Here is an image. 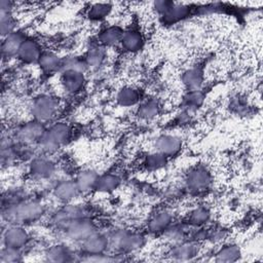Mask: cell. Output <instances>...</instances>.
<instances>
[{
  "mask_svg": "<svg viewBox=\"0 0 263 263\" xmlns=\"http://www.w3.org/2000/svg\"><path fill=\"white\" fill-rule=\"evenodd\" d=\"M181 82L187 91L202 89L204 83L203 70L197 66L186 69L181 75Z\"/></svg>",
  "mask_w": 263,
  "mask_h": 263,
  "instance_id": "20",
  "label": "cell"
},
{
  "mask_svg": "<svg viewBox=\"0 0 263 263\" xmlns=\"http://www.w3.org/2000/svg\"><path fill=\"white\" fill-rule=\"evenodd\" d=\"M173 4L172 1H165V0H159V1H155L153 2V9L155 10V12L161 16Z\"/></svg>",
  "mask_w": 263,
  "mask_h": 263,
  "instance_id": "39",
  "label": "cell"
},
{
  "mask_svg": "<svg viewBox=\"0 0 263 263\" xmlns=\"http://www.w3.org/2000/svg\"><path fill=\"white\" fill-rule=\"evenodd\" d=\"M80 193L74 179H64L58 181L52 188V195L63 203H69Z\"/></svg>",
  "mask_w": 263,
  "mask_h": 263,
  "instance_id": "14",
  "label": "cell"
},
{
  "mask_svg": "<svg viewBox=\"0 0 263 263\" xmlns=\"http://www.w3.org/2000/svg\"><path fill=\"white\" fill-rule=\"evenodd\" d=\"M205 100V96L202 91L200 90H189L187 91L184 97L182 98V107L184 108L185 111L191 113L199 109Z\"/></svg>",
  "mask_w": 263,
  "mask_h": 263,
  "instance_id": "31",
  "label": "cell"
},
{
  "mask_svg": "<svg viewBox=\"0 0 263 263\" xmlns=\"http://www.w3.org/2000/svg\"><path fill=\"white\" fill-rule=\"evenodd\" d=\"M16 29V20L13 12L0 13V32L2 38L14 32Z\"/></svg>",
  "mask_w": 263,
  "mask_h": 263,
  "instance_id": "35",
  "label": "cell"
},
{
  "mask_svg": "<svg viewBox=\"0 0 263 263\" xmlns=\"http://www.w3.org/2000/svg\"><path fill=\"white\" fill-rule=\"evenodd\" d=\"M181 137L173 134H161L157 136L153 142L154 151L168 157L177 155L182 149Z\"/></svg>",
  "mask_w": 263,
  "mask_h": 263,
  "instance_id": "11",
  "label": "cell"
},
{
  "mask_svg": "<svg viewBox=\"0 0 263 263\" xmlns=\"http://www.w3.org/2000/svg\"><path fill=\"white\" fill-rule=\"evenodd\" d=\"M160 112V104L158 100L149 98L142 100L137 106V115L143 120H152Z\"/></svg>",
  "mask_w": 263,
  "mask_h": 263,
  "instance_id": "26",
  "label": "cell"
},
{
  "mask_svg": "<svg viewBox=\"0 0 263 263\" xmlns=\"http://www.w3.org/2000/svg\"><path fill=\"white\" fill-rule=\"evenodd\" d=\"M198 254V246L195 242H179L176 243L168 255L172 256L173 259L179 261H187L193 259Z\"/></svg>",
  "mask_w": 263,
  "mask_h": 263,
  "instance_id": "25",
  "label": "cell"
},
{
  "mask_svg": "<svg viewBox=\"0 0 263 263\" xmlns=\"http://www.w3.org/2000/svg\"><path fill=\"white\" fill-rule=\"evenodd\" d=\"M65 70H74V71H80V72H86L87 66L85 64V61L83 59V55H76V54H67L62 58V64H61V71ZM59 72V73H60Z\"/></svg>",
  "mask_w": 263,
  "mask_h": 263,
  "instance_id": "33",
  "label": "cell"
},
{
  "mask_svg": "<svg viewBox=\"0 0 263 263\" xmlns=\"http://www.w3.org/2000/svg\"><path fill=\"white\" fill-rule=\"evenodd\" d=\"M73 136L72 126L66 121H55L45 130L36 144L44 155H51L66 146Z\"/></svg>",
  "mask_w": 263,
  "mask_h": 263,
  "instance_id": "2",
  "label": "cell"
},
{
  "mask_svg": "<svg viewBox=\"0 0 263 263\" xmlns=\"http://www.w3.org/2000/svg\"><path fill=\"white\" fill-rule=\"evenodd\" d=\"M22 260V250L2 246L0 251V263H15Z\"/></svg>",
  "mask_w": 263,
  "mask_h": 263,
  "instance_id": "36",
  "label": "cell"
},
{
  "mask_svg": "<svg viewBox=\"0 0 263 263\" xmlns=\"http://www.w3.org/2000/svg\"><path fill=\"white\" fill-rule=\"evenodd\" d=\"M59 82L61 88L69 96H75L82 91L86 82L85 72L65 70L59 73Z\"/></svg>",
  "mask_w": 263,
  "mask_h": 263,
  "instance_id": "9",
  "label": "cell"
},
{
  "mask_svg": "<svg viewBox=\"0 0 263 263\" xmlns=\"http://www.w3.org/2000/svg\"><path fill=\"white\" fill-rule=\"evenodd\" d=\"M167 160L168 158L166 156L153 151L144 157L143 165L149 171H158L166 165Z\"/></svg>",
  "mask_w": 263,
  "mask_h": 263,
  "instance_id": "34",
  "label": "cell"
},
{
  "mask_svg": "<svg viewBox=\"0 0 263 263\" xmlns=\"http://www.w3.org/2000/svg\"><path fill=\"white\" fill-rule=\"evenodd\" d=\"M119 45L126 52L137 53L143 49L145 45V38L139 29L127 28L123 31Z\"/></svg>",
  "mask_w": 263,
  "mask_h": 263,
  "instance_id": "16",
  "label": "cell"
},
{
  "mask_svg": "<svg viewBox=\"0 0 263 263\" xmlns=\"http://www.w3.org/2000/svg\"><path fill=\"white\" fill-rule=\"evenodd\" d=\"M121 184V178L117 174L105 173L99 176L95 190L100 193H111Z\"/></svg>",
  "mask_w": 263,
  "mask_h": 263,
  "instance_id": "27",
  "label": "cell"
},
{
  "mask_svg": "<svg viewBox=\"0 0 263 263\" xmlns=\"http://www.w3.org/2000/svg\"><path fill=\"white\" fill-rule=\"evenodd\" d=\"M174 221V216L171 211L163 209L154 213L148 221V230L151 233H163Z\"/></svg>",
  "mask_w": 263,
  "mask_h": 263,
  "instance_id": "17",
  "label": "cell"
},
{
  "mask_svg": "<svg viewBox=\"0 0 263 263\" xmlns=\"http://www.w3.org/2000/svg\"><path fill=\"white\" fill-rule=\"evenodd\" d=\"M47 261L50 262H67L73 261V252L68 246L63 243H57L49 247L45 253Z\"/></svg>",
  "mask_w": 263,
  "mask_h": 263,
  "instance_id": "28",
  "label": "cell"
},
{
  "mask_svg": "<svg viewBox=\"0 0 263 263\" xmlns=\"http://www.w3.org/2000/svg\"><path fill=\"white\" fill-rule=\"evenodd\" d=\"M211 211L209 208L204 206V205H199L194 208L188 215V224L193 226V227H197V228H201L202 226H204L211 219Z\"/></svg>",
  "mask_w": 263,
  "mask_h": 263,
  "instance_id": "32",
  "label": "cell"
},
{
  "mask_svg": "<svg viewBox=\"0 0 263 263\" xmlns=\"http://www.w3.org/2000/svg\"><path fill=\"white\" fill-rule=\"evenodd\" d=\"M107 58L106 48L100 45L98 42L91 44L85 51L83 59L87 66V69H99L103 66Z\"/></svg>",
  "mask_w": 263,
  "mask_h": 263,
  "instance_id": "22",
  "label": "cell"
},
{
  "mask_svg": "<svg viewBox=\"0 0 263 263\" xmlns=\"http://www.w3.org/2000/svg\"><path fill=\"white\" fill-rule=\"evenodd\" d=\"M100 174L92 168H84L77 173L74 178L80 193H88L95 190Z\"/></svg>",
  "mask_w": 263,
  "mask_h": 263,
  "instance_id": "24",
  "label": "cell"
},
{
  "mask_svg": "<svg viewBox=\"0 0 263 263\" xmlns=\"http://www.w3.org/2000/svg\"><path fill=\"white\" fill-rule=\"evenodd\" d=\"M81 260L86 262H109V261H115L116 258L113 257L112 255L103 253V254H96V255H84V257Z\"/></svg>",
  "mask_w": 263,
  "mask_h": 263,
  "instance_id": "38",
  "label": "cell"
},
{
  "mask_svg": "<svg viewBox=\"0 0 263 263\" xmlns=\"http://www.w3.org/2000/svg\"><path fill=\"white\" fill-rule=\"evenodd\" d=\"M113 11L111 3H92L86 9V17L90 22H102L106 20Z\"/></svg>",
  "mask_w": 263,
  "mask_h": 263,
  "instance_id": "29",
  "label": "cell"
},
{
  "mask_svg": "<svg viewBox=\"0 0 263 263\" xmlns=\"http://www.w3.org/2000/svg\"><path fill=\"white\" fill-rule=\"evenodd\" d=\"M45 213V206L38 200L25 199L11 203L3 209V219L8 224L25 225L41 219Z\"/></svg>",
  "mask_w": 263,
  "mask_h": 263,
  "instance_id": "1",
  "label": "cell"
},
{
  "mask_svg": "<svg viewBox=\"0 0 263 263\" xmlns=\"http://www.w3.org/2000/svg\"><path fill=\"white\" fill-rule=\"evenodd\" d=\"M212 182V175L204 166L193 167L185 177V185L187 189L193 193L204 192L211 187Z\"/></svg>",
  "mask_w": 263,
  "mask_h": 263,
  "instance_id": "7",
  "label": "cell"
},
{
  "mask_svg": "<svg viewBox=\"0 0 263 263\" xmlns=\"http://www.w3.org/2000/svg\"><path fill=\"white\" fill-rule=\"evenodd\" d=\"M124 29L118 25L104 27L97 36V42L103 47H113L119 45Z\"/></svg>",
  "mask_w": 263,
  "mask_h": 263,
  "instance_id": "18",
  "label": "cell"
},
{
  "mask_svg": "<svg viewBox=\"0 0 263 263\" xmlns=\"http://www.w3.org/2000/svg\"><path fill=\"white\" fill-rule=\"evenodd\" d=\"M241 256L240 248L233 242L223 245L215 253V261L217 262H235Z\"/></svg>",
  "mask_w": 263,
  "mask_h": 263,
  "instance_id": "30",
  "label": "cell"
},
{
  "mask_svg": "<svg viewBox=\"0 0 263 263\" xmlns=\"http://www.w3.org/2000/svg\"><path fill=\"white\" fill-rule=\"evenodd\" d=\"M163 234L165 235V237L171 240L174 241L176 243L182 242L184 237H185V230H184V226L181 225H174L172 224L164 232Z\"/></svg>",
  "mask_w": 263,
  "mask_h": 263,
  "instance_id": "37",
  "label": "cell"
},
{
  "mask_svg": "<svg viewBox=\"0 0 263 263\" xmlns=\"http://www.w3.org/2000/svg\"><path fill=\"white\" fill-rule=\"evenodd\" d=\"M44 123L31 119L22 123L15 130V138L21 144H37L46 130Z\"/></svg>",
  "mask_w": 263,
  "mask_h": 263,
  "instance_id": "8",
  "label": "cell"
},
{
  "mask_svg": "<svg viewBox=\"0 0 263 263\" xmlns=\"http://www.w3.org/2000/svg\"><path fill=\"white\" fill-rule=\"evenodd\" d=\"M141 91L130 85H124L120 87L115 95V102L118 106L123 108H130L138 106L142 101Z\"/></svg>",
  "mask_w": 263,
  "mask_h": 263,
  "instance_id": "19",
  "label": "cell"
},
{
  "mask_svg": "<svg viewBox=\"0 0 263 263\" xmlns=\"http://www.w3.org/2000/svg\"><path fill=\"white\" fill-rule=\"evenodd\" d=\"M62 57L52 50H43L37 65L44 74L59 73L61 70Z\"/></svg>",
  "mask_w": 263,
  "mask_h": 263,
  "instance_id": "23",
  "label": "cell"
},
{
  "mask_svg": "<svg viewBox=\"0 0 263 263\" xmlns=\"http://www.w3.org/2000/svg\"><path fill=\"white\" fill-rule=\"evenodd\" d=\"M48 155L33 157L28 165L29 176L36 181H45L51 179L57 172L54 161L47 157Z\"/></svg>",
  "mask_w": 263,
  "mask_h": 263,
  "instance_id": "6",
  "label": "cell"
},
{
  "mask_svg": "<svg viewBox=\"0 0 263 263\" xmlns=\"http://www.w3.org/2000/svg\"><path fill=\"white\" fill-rule=\"evenodd\" d=\"M58 99L48 92H41L37 95L34 97L30 105V113L32 119H35L44 124L52 121V119L58 114Z\"/></svg>",
  "mask_w": 263,
  "mask_h": 263,
  "instance_id": "3",
  "label": "cell"
},
{
  "mask_svg": "<svg viewBox=\"0 0 263 263\" xmlns=\"http://www.w3.org/2000/svg\"><path fill=\"white\" fill-rule=\"evenodd\" d=\"M108 236L110 249H113L118 253L126 254L135 252L142 248L145 242V237L143 234L126 229L114 230Z\"/></svg>",
  "mask_w": 263,
  "mask_h": 263,
  "instance_id": "4",
  "label": "cell"
},
{
  "mask_svg": "<svg viewBox=\"0 0 263 263\" xmlns=\"http://www.w3.org/2000/svg\"><path fill=\"white\" fill-rule=\"evenodd\" d=\"M191 10L192 8L189 4L173 2L171 7L160 16V18L165 25H175L187 18L190 15Z\"/></svg>",
  "mask_w": 263,
  "mask_h": 263,
  "instance_id": "21",
  "label": "cell"
},
{
  "mask_svg": "<svg viewBox=\"0 0 263 263\" xmlns=\"http://www.w3.org/2000/svg\"><path fill=\"white\" fill-rule=\"evenodd\" d=\"M66 236L79 243L97 231L96 224L86 216H81L71 221L64 229Z\"/></svg>",
  "mask_w": 263,
  "mask_h": 263,
  "instance_id": "5",
  "label": "cell"
},
{
  "mask_svg": "<svg viewBox=\"0 0 263 263\" xmlns=\"http://www.w3.org/2000/svg\"><path fill=\"white\" fill-rule=\"evenodd\" d=\"M43 49L41 44L35 38L27 37L20 47L16 59L26 65L37 64Z\"/></svg>",
  "mask_w": 263,
  "mask_h": 263,
  "instance_id": "13",
  "label": "cell"
},
{
  "mask_svg": "<svg viewBox=\"0 0 263 263\" xmlns=\"http://www.w3.org/2000/svg\"><path fill=\"white\" fill-rule=\"evenodd\" d=\"M83 255H96L107 253L110 249L109 236L96 231L90 236L80 242Z\"/></svg>",
  "mask_w": 263,
  "mask_h": 263,
  "instance_id": "12",
  "label": "cell"
},
{
  "mask_svg": "<svg viewBox=\"0 0 263 263\" xmlns=\"http://www.w3.org/2000/svg\"><path fill=\"white\" fill-rule=\"evenodd\" d=\"M28 230L20 224H8L2 232V246L23 250L30 241Z\"/></svg>",
  "mask_w": 263,
  "mask_h": 263,
  "instance_id": "10",
  "label": "cell"
},
{
  "mask_svg": "<svg viewBox=\"0 0 263 263\" xmlns=\"http://www.w3.org/2000/svg\"><path fill=\"white\" fill-rule=\"evenodd\" d=\"M28 36L21 30H15L9 35L2 38L1 42V54L3 59L16 58L21 45Z\"/></svg>",
  "mask_w": 263,
  "mask_h": 263,
  "instance_id": "15",
  "label": "cell"
}]
</instances>
